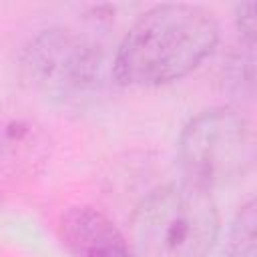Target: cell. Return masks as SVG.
Here are the masks:
<instances>
[{"label":"cell","instance_id":"cell-1","mask_svg":"<svg viewBox=\"0 0 257 257\" xmlns=\"http://www.w3.org/2000/svg\"><path fill=\"white\" fill-rule=\"evenodd\" d=\"M219 40L215 16L195 4H161L145 12L122 38L114 76L120 84L157 86L199 66Z\"/></svg>","mask_w":257,"mask_h":257},{"label":"cell","instance_id":"cell-2","mask_svg":"<svg viewBox=\"0 0 257 257\" xmlns=\"http://www.w3.org/2000/svg\"><path fill=\"white\" fill-rule=\"evenodd\" d=\"M219 235V213L207 189L185 183L151 191L131 217L133 257H205Z\"/></svg>","mask_w":257,"mask_h":257},{"label":"cell","instance_id":"cell-3","mask_svg":"<svg viewBox=\"0 0 257 257\" xmlns=\"http://www.w3.org/2000/svg\"><path fill=\"white\" fill-rule=\"evenodd\" d=\"M179 159L193 185L209 191L235 183L247 175L255 161L253 128L237 110H205L185 126Z\"/></svg>","mask_w":257,"mask_h":257},{"label":"cell","instance_id":"cell-4","mask_svg":"<svg viewBox=\"0 0 257 257\" xmlns=\"http://www.w3.org/2000/svg\"><path fill=\"white\" fill-rule=\"evenodd\" d=\"M100 56L94 44L68 28L38 34L24 50L22 80L36 92L66 100L88 90L98 78Z\"/></svg>","mask_w":257,"mask_h":257},{"label":"cell","instance_id":"cell-5","mask_svg":"<svg viewBox=\"0 0 257 257\" xmlns=\"http://www.w3.org/2000/svg\"><path fill=\"white\" fill-rule=\"evenodd\" d=\"M60 237L76 257H133L114 223L92 207H72L60 219Z\"/></svg>","mask_w":257,"mask_h":257},{"label":"cell","instance_id":"cell-6","mask_svg":"<svg viewBox=\"0 0 257 257\" xmlns=\"http://www.w3.org/2000/svg\"><path fill=\"white\" fill-rule=\"evenodd\" d=\"M253 46H255V40H245L243 46H239L231 54L225 66V84L233 96H239V98L253 96V62H255Z\"/></svg>","mask_w":257,"mask_h":257},{"label":"cell","instance_id":"cell-7","mask_svg":"<svg viewBox=\"0 0 257 257\" xmlns=\"http://www.w3.org/2000/svg\"><path fill=\"white\" fill-rule=\"evenodd\" d=\"M255 201L243 205L233 221L227 245V257H255Z\"/></svg>","mask_w":257,"mask_h":257},{"label":"cell","instance_id":"cell-8","mask_svg":"<svg viewBox=\"0 0 257 257\" xmlns=\"http://www.w3.org/2000/svg\"><path fill=\"white\" fill-rule=\"evenodd\" d=\"M237 24L241 38L255 40V2H243L237 10Z\"/></svg>","mask_w":257,"mask_h":257}]
</instances>
